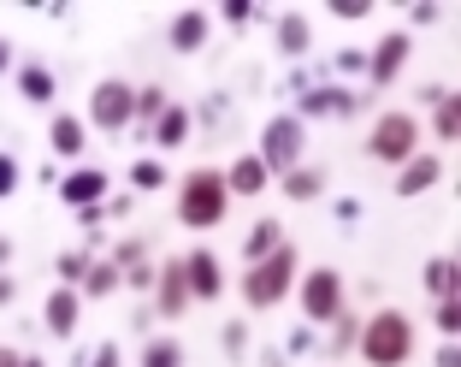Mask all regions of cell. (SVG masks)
Masks as SVG:
<instances>
[{
  "mask_svg": "<svg viewBox=\"0 0 461 367\" xmlns=\"http://www.w3.org/2000/svg\"><path fill=\"white\" fill-rule=\"evenodd\" d=\"M160 113H166V89H160V83H149V89H136V119H131V124H142L136 136H149V124L160 119Z\"/></svg>",
  "mask_w": 461,
  "mask_h": 367,
  "instance_id": "cell-27",
  "label": "cell"
},
{
  "mask_svg": "<svg viewBox=\"0 0 461 367\" xmlns=\"http://www.w3.org/2000/svg\"><path fill=\"white\" fill-rule=\"evenodd\" d=\"M432 367H461V350H456V338H444V350L432 355Z\"/></svg>",
  "mask_w": 461,
  "mask_h": 367,
  "instance_id": "cell-40",
  "label": "cell"
},
{
  "mask_svg": "<svg viewBox=\"0 0 461 367\" xmlns=\"http://www.w3.org/2000/svg\"><path fill=\"white\" fill-rule=\"evenodd\" d=\"M124 290H136V297H154V261H136V267H124Z\"/></svg>",
  "mask_w": 461,
  "mask_h": 367,
  "instance_id": "cell-31",
  "label": "cell"
},
{
  "mask_svg": "<svg viewBox=\"0 0 461 367\" xmlns=\"http://www.w3.org/2000/svg\"><path fill=\"white\" fill-rule=\"evenodd\" d=\"M184 285H190V302L225 297V267H219L213 249H190V255H184Z\"/></svg>",
  "mask_w": 461,
  "mask_h": 367,
  "instance_id": "cell-9",
  "label": "cell"
},
{
  "mask_svg": "<svg viewBox=\"0 0 461 367\" xmlns=\"http://www.w3.org/2000/svg\"><path fill=\"white\" fill-rule=\"evenodd\" d=\"M272 178H267V166H260V154H237L230 161V172H225V190L230 196H260Z\"/></svg>",
  "mask_w": 461,
  "mask_h": 367,
  "instance_id": "cell-17",
  "label": "cell"
},
{
  "mask_svg": "<svg viewBox=\"0 0 461 367\" xmlns=\"http://www.w3.org/2000/svg\"><path fill=\"white\" fill-rule=\"evenodd\" d=\"M408 54H414V36H408V30H384V41L366 54V83H379V89L396 83L402 66H408Z\"/></svg>",
  "mask_w": 461,
  "mask_h": 367,
  "instance_id": "cell-8",
  "label": "cell"
},
{
  "mask_svg": "<svg viewBox=\"0 0 461 367\" xmlns=\"http://www.w3.org/2000/svg\"><path fill=\"white\" fill-rule=\"evenodd\" d=\"M432 136H438V142H456V136H461V101H456V89H444V96L432 101Z\"/></svg>",
  "mask_w": 461,
  "mask_h": 367,
  "instance_id": "cell-25",
  "label": "cell"
},
{
  "mask_svg": "<svg viewBox=\"0 0 461 367\" xmlns=\"http://www.w3.org/2000/svg\"><path fill=\"white\" fill-rule=\"evenodd\" d=\"M355 338H361V314L338 308V320H331V338H326V355H331V362H343V355L355 350Z\"/></svg>",
  "mask_w": 461,
  "mask_h": 367,
  "instance_id": "cell-26",
  "label": "cell"
},
{
  "mask_svg": "<svg viewBox=\"0 0 461 367\" xmlns=\"http://www.w3.org/2000/svg\"><path fill=\"white\" fill-rule=\"evenodd\" d=\"M89 261H95L89 249H66V255H59V285L77 290V285H83V272H89Z\"/></svg>",
  "mask_w": 461,
  "mask_h": 367,
  "instance_id": "cell-30",
  "label": "cell"
},
{
  "mask_svg": "<svg viewBox=\"0 0 461 367\" xmlns=\"http://www.w3.org/2000/svg\"><path fill=\"white\" fill-rule=\"evenodd\" d=\"M18 184H24V172H18V161H13V154H0V202H6V196H13Z\"/></svg>",
  "mask_w": 461,
  "mask_h": 367,
  "instance_id": "cell-34",
  "label": "cell"
},
{
  "mask_svg": "<svg viewBox=\"0 0 461 367\" xmlns=\"http://www.w3.org/2000/svg\"><path fill=\"white\" fill-rule=\"evenodd\" d=\"M225 207H230V190H225V172H219V166H195V172L177 184V225H190V232L219 225Z\"/></svg>",
  "mask_w": 461,
  "mask_h": 367,
  "instance_id": "cell-3",
  "label": "cell"
},
{
  "mask_svg": "<svg viewBox=\"0 0 461 367\" xmlns=\"http://www.w3.org/2000/svg\"><path fill=\"white\" fill-rule=\"evenodd\" d=\"M101 219H107L101 207H77V225H89V232H101Z\"/></svg>",
  "mask_w": 461,
  "mask_h": 367,
  "instance_id": "cell-42",
  "label": "cell"
},
{
  "mask_svg": "<svg viewBox=\"0 0 461 367\" xmlns=\"http://www.w3.org/2000/svg\"><path fill=\"white\" fill-rule=\"evenodd\" d=\"M278 190H285L290 202H320V196H326V172H320V166H296V172L278 178Z\"/></svg>",
  "mask_w": 461,
  "mask_h": 367,
  "instance_id": "cell-22",
  "label": "cell"
},
{
  "mask_svg": "<svg viewBox=\"0 0 461 367\" xmlns=\"http://www.w3.org/2000/svg\"><path fill=\"white\" fill-rule=\"evenodd\" d=\"M331 13H338L343 24H355V18H366L373 6H366V0H331Z\"/></svg>",
  "mask_w": 461,
  "mask_h": 367,
  "instance_id": "cell-37",
  "label": "cell"
},
{
  "mask_svg": "<svg viewBox=\"0 0 461 367\" xmlns=\"http://www.w3.org/2000/svg\"><path fill=\"white\" fill-rule=\"evenodd\" d=\"M302 113H320V119H349L355 96L349 89H302ZM296 113V119H302Z\"/></svg>",
  "mask_w": 461,
  "mask_h": 367,
  "instance_id": "cell-18",
  "label": "cell"
},
{
  "mask_svg": "<svg viewBox=\"0 0 461 367\" xmlns=\"http://www.w3.org/2000/svg\"><path fill=\"white\" fill-rule=\"evenodd\" d=\"M438 178H444V161L420 149L414 161H402V178H396V196H402V202H408V196H426V190L438 184Z\"/></svg>",
  "mask_w": 461,
  "mask_h": 367,
  "instance_id": "cell-14",
  "label": "cell"
},
{
  "mask_svg": "<svg viewBox=\"0 0 461 367\" xmlns=\"http://www.w3.org/2000/svg\"><path fill=\"white\" fill-rule=\"evenodd\" d=\"M6 60H13V54H6V48H0V71H6Z\"/></svg>",
  "mask_w": 461,
  "mask_h": 367,
  "instance_id": "cell-47",
  "label": "cell"
},
{
  "mask_svg": "<svg viewBox=\"0 0 461 367\" xmlns=\"http://www.w3.org/2000/svg\"><path fill=\"white\" fill-rule=\"evenodd\" d=\"M408 18H414V24H438V18H444V13H438V6H426V0H420V6H414V13H408Z\"/></svg>",
  "mask_w": 461,
  "mask_h": 367,
  "instance_id": "cell-43",
  "label": "cell"
},
{
  "mask_svg": "<svg viewBox=\"0 0 461 367\" xmlns=\"http://www.w3.org/2000/svg\"><path fill=\"white\" fill-rule=\"evenodd\" d=\"M83 142H89V131H83L77 113H54V124H48V149H54L59 161H77Z\"/></svg>",
  "mask_w": 461,
  "mask_h": 367,
  "instance_id": "cell-16",
  "label": "cell"
},
{
  "mask_svg": "<svg viewBox=\"0 0 461 367\" xmlns=\"http://www.w3.org/2000/svg\"><path fill=\"white\" fill-rule=\"evenodd\" d=\"M207 36H213V18L202 13V6H190V13H177L172 30H166V41H172V54H202Z\"/></svg>",
  "mask_w": 461,
  "mask_h": 367,
  "instance_id": "cell-13",
  "label": "cell"
},
{
  "mask_svg": "<svg viewBox=\"0 0 461 367\" xmlns=\"http://www.w3.org/2000/svg\"><path fill=\"white\" fill-rule=\"evenodd\" d=\"M456 272H461V261H456V255H438V261H426V267H420V285H426V297H432V302L456 297Z\"/></svg>",
  "mask_w": 461,
  "mask_h": 367,
  "instance_id": "cell-21",
  "label": "cell"
},
{
  "mask_svg": "<svg viewBox=\"0 0 461 367\" xmlns=\"http://www.w3.org/2000/svg\"><path fill=\"white\" fill-rule=\"evenodd\" d=\"M142 367H184V344L177 338H149L142 344Z\"/></svg>",
  "mask_w": 461,
  "mask_h": 367,
  "instance_id": "cell-28",
  "label": "cell"
},
{
  "mask_svg": "<svg viewBox=\"0 0 461 367\" xmlns=\"http://www.w3.org/2000/svg\"><path fill=\"white\" fill-rule=\"evenodd\" d=\"M18 367H48V362H41V355H24V362H18Z\"/></svg>",
  "mask_w": 461,
  "mask_h": 367,
  "instance_id": "cell-46",
  "label": "cell"
},
{
  "mask_svg": "<svg viewBox=\"0 0 461 367\" xmlns=\"http://www.w3.org/2000/svg\"><path fill=\"white\" fill-rule=\"evenodd\" d=\"M77 314H83V297L71 285H54L48 302H41V326L54 332V338H71V332H77Z\"/></svg>",
  "mask_w": 461,
  "mask_h": 367,
  "instance_id": "cell-12",
  "label": "cell"
},
{
  "mask_svg": "<svg viewBox=\"0 0 461 367\" xmlns=\"http://www.w3.org/2000/svg\"><path fill=\"white\" fill-rule=\"evenodd\" d=\"M278 243H285V225H278V219H255V225H249V237H243V267L267 261Z\"/></svg>",
  "mask_w": 461,
  "mask_h": 367,
  "instance_id": "cell-20",
  "label": "cell"
},
{
  "mask_svg": "<svg viewBox=\"0 0 461 367\" xmlns=\"http://www.w3.org/2000/svg\"><path fill=\"white\" fill-rule=\"evenodd\" d=\"M338 71H349V78H366V54H361V48H343V54H338Z\"/></svg>",
  "mask_w": 461,
  "mask_h": 367,
  "instance_id": "cell-36",
  "label": "cell"
},
{
  "mask_svg": "<svg viewBox=\"0 0 461 367\" xmlns=\"http://www.w3.org/2000/svg\"><path fill=\"white\" fill-rule=\"evenodd\" d=\"M296 302H302V314H308V326H331L338 308H349V302H343V272L338 267H308L296 279Z\"/></svg>",
  "mask_w": 461,
  "mask_h": 367,
  "instance_id": "cell-6",
  "label": "cell"
},
{
  "mask_svg": "<svg viewBox=\"0 0 461 367\" xmlns=\"http://www.w3.org/2000/svg\"><path fill=\"white\" fill-rule=\"evenodd\" d=\"M302 142H308V124H302L296 113L267 119V131H260V166H267V178L296 172V166H302Z\"/></svg>",
  "mask_w": 461,
  "mask_h": 367,
  "instance_id": "cell-5",
  "label": "cell"
},
{
  "mask_svg": "<svg viewBox=\"0 0 461 367\" xmlns=\"http://www.w3.org/2000/svg\"><path fill=\"white\" fill-rule=\"evenodd\" d=\"M59 202L66 207H101L107 202V172H95V166H77V172H59Z\"/></svg>",
  "mask_w": 461,
  "mask_h": 367,
  "instance_id": "cell-11",
  "label": "cell"
},
{
  "mask_svg": "<svg viewBox=\"0 0 461 367\" xmlns=\"http://www.w3.org/2000/svg\"><path fill=\"white\" fill-rule=\"evenodd\" d=\"M302 279V255H296V243H278L267 261H255V267H243V302L249 308H278V302L290 297V285Z\"/></svg>",
  "mask_w": 461,
  "mask_h": 367,
  "instance_id": "cell-2",
  "label": "cell"
},
{
  "mask_svg": "<svg viewBox=\"0 0 461 367\" xmlns=\"http://www.w3.org/2000/svg\"><path fill=\"white\" fill-rule=\"evenodd\" d=\"M136 261H149V243H142V237H124V243L119 249H113V267H136Z\"/></svg>",
  "mask_w": 461,
  "mask_h": 367,
  "instance_id": "cell-32",
  "label": "cell"
},
{
  "mask_svg": "<svg viewBox=\"0 0 461 367\" xmlns=\"http://www.w3.org/2000/svg\"><path fill=\"white\" fill-rule=\"evenodd\" d=\"M131 190H136V196H154V190H166V166L142 154V161L131 166Z\"/></svg>",
  "mask_w": 461,
  "mask_h": 367,
  "instance_id": "cell-29",
  "label": "cell"
},
{
  "mask_svg": "<svg viewBox=\"0 0 461 367\" xmlns=\"http://www.w3.org/2000/svg\"><path fill=\"white\" fill-rule=\"evenodd\" d=\"M225 350H230V355L249 350V326H243V320H225Z\"/></svg>",
  "mask_w": 461,
  "mask_h": 367,
  "instance_id": "cell-35",
  "label": "cell"
},
{
  "mask_svg": "<svg viewBox=\"0 0 461 367\" xmlns=\"http://www.w3.org/2000/svg\"><path fill=\"white\" fill-rule=\"evenodd\" d=\"M355 355L366 367H408L414 355V320L402 308H379L361 320V338H355Z\"/></svg>",
  "mask_w": 461,
  "mask_h": 367,
  "instance_id": "cell-1",
  "label": "cell"
},
{
  "mask_svg": "<svg viewBox=\"0 0 461 367\" xmlns=\"http://www.w3.org/2000/svg\"><path fill=\"white\" fill-rule=\"evenodd\" d=\"M0 267H13V237H0Z\"/></svg>",
  "mask_w": 461,
  "mask_h": 367,
  "instance_id": "cell-45",
  "label": "cell"
},
{
  "mask_svg": "<svg viewBox=\"0 0 461 367\" xmlns=\"http://www.w3.org/2000/svg\"><path fill=\"white\" fill-rule=\"evenodd\" d=\"M272 36H278V54H290V60H302L313 48V30H308V18H302V13H285Z\"/></svg>",
  "mask_w": 461,
  "mask_h": 367,
  "instance_id": "cell-23",
  "label": "cell"
},
{
  "mask_svg": "<svg viewBox=\"0 0 461 367\" xmlns=\"http://www.w3.org/2000/svg\"><path fill=\"white\" fill-rule=\"evenodd\" d=\"M184 308H190V285H184V255H177V261H160V267H154V314H160V320H177Z\"/></svg>",
  "mask_w": 461,
  "mask_h": 367,
  "instance_id": "cell-10",
  "label": "cell"
},
{
  "mask_svg": "<svg viewBox=\"0 0 461 367\" xmlns=\"http://www.w3.org/2000/svg\"><path fill=\"white\" fill-rule=\"evenodd\" d=\"M149 136H154V149H160V154L184 149V142H190V107H177V101H166V113L149 124Z\"/></svg>",
  "mask_w": 461,
  "mask_h": 367,
  "instance_id": "cell-15",
  "label": "cell"
},
{
  "mask_svg": "<svg viewBox=\"0 0 461 367\" xmlns=\"http://www.w3.org/2000/svg\"><path fill=\"white\" fill-rule=\"evenodd\" d=\"M18 302V279H6V272H0V308H13Z\"/></svg>",
  "mask_w": 461,
  "mask_h": 367,
  "instance_id": "cell-41",
  "label": "cell"
},
{
  "mask_svg": "<svg viewBox=\"0 0 461 367\" xmlns=\"http://www.w3.org/2000/svg\"><path fill=\"white\" fill-rule=\"evenodd\" d=\"M113 290H124V272L113 267V261H89V272H83V285H77V297H113Z\"/></svg>",
  "mask_w": 461,
  "mask_h": 367,
  "instance_id": "cell-24",
  "label": "cell"
},
{
  "mask_svg": "<svg viewBox=\"0 0 461 367\" xmlns=\"http://www.w3.org/2000/svg\"><path fill=\"white\" fill-rule=\"evenodd\" d=\"M89 119H95V131L124 136L131 119H136V89L124 78H101L95 89H89Z\"/></svg>",
  "mask_w": 461,
  "mask_h": 367,
  "instance_id": "cell-7",
  "label": "cell"
},
{
  "mask_svg": "<svg viewBox=\"0 0 461 367\" xmlns=\"http://www.w3.org/2000/svg\"><path fill=\"white\" fill-rule=\"evenodd\" d=\"M18 362H24V355H18V350H6V344H0V367H18Z\"/></svg>",
  "mask_w": 461,
  "mask_h": 367,
  "instance_id": "cell-44",
  "label": "cell"
},
{
  "mask_svg": "<svg viewBox=\"0 0 461 367\" xmlns=\"http://www.w3.org/2000/svg\"><path fill=\"white\" fill-rule=\"evenodd\" d=\"M438 332H444V338H456V332H461V302L456 297L438 302Z\"/></svg>",
  "mask_w": 461,
  "mask_h": 367,
  "instance_id": "cell-33",
  "label": "cell"
},
{
  "mask_svg": "<svg viewBox=\"0 0 461 367\" xmlns=\"http://www.w3.org/2000/svg\"><path fill=\"white\" fill-rule=\"evenodd\" d=\"M119 362H124V350H119V344H113V338L101 344L95 355H89V367H119Z\"/></svg>",
  "mask_w": 461,
  "mask_h": 367,
  "instance_id": "cell-38",
  "label": "cell"
},
{
  "mask_svg": "<svg viewBox=\"0 0 461 367\" xmlns=\"http://www.w3.org/2000/svg\"><path fill=\"white\" fill-rule=\"evenodd\" d=\"M18 96H24L30 107H54V96H59L54 71L48 66H18Z\"/></svg>",
  "mask_w": 461,
  "mask_h": 367,
  "instance_id": "cell-19",
  "label": "cell"
},
{
  "mask_svg": "<svg viewBox=\"0 0 461 367\" xmlns=\"http://www.w3.org/2000/svg\"><path fill=\"white\" fill-rule=\"evenodd\" d=\"M366 154H373L379 166L414 161V154H420V119H414V113H402V107L379 113V124L366 131Z\"/></svg>",
  "mask_w": 461,
  "mask_h": 367,
  "instance_id": "cell-4",
  "label": "cell"
},
{
  "mask_svg": "<svg viewBox=\"0 0 461 367\" xmlns=\"http://www.w3.org/2000/svg\"><path fill=\"white\" fill-rule=\"evenodd\" d=\"M249 18H255L249 0H225V24H249Z\"/></svg>",
  "mask_w": 461,
  "mask_h": 367,
  "instance_id": "cell-39",
  "label": "cell"
}]
</instances>
